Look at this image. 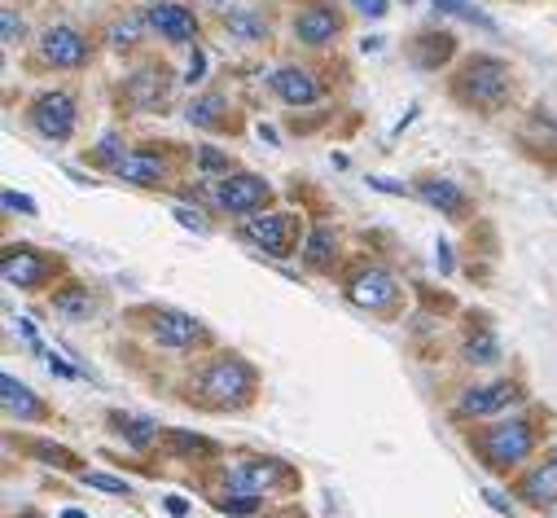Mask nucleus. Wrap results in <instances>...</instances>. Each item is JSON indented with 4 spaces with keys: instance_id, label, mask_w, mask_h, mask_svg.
<instances>
[{
    "instance_id": "f257e3e1",
    "label": "nucleus",
    "mask_w": 557,
    "mask_h": 518,
    "mask_svg": "<svg viewBox=\"0 0 557 518\" xmlns=\"http://www.w3.org/2000/svg\"><path fill=\"white\" fill-rule=\"evenodd\" d=\"M453 92L461 106H474V110H500L513 92V71L500 62V58H487V53H474L457 79H453Z\"/></svg>"
},
{
    "instance_id": "f03ea898",
    "label": "nucleus",
    "mask_w": 557,
    "mask_h": 518,
    "mask_svg": "<svg viewBox=\"0 0 557 518\" xmlns=\"http://www.w3.org/2000/svg\"><path fill=\"white\" fill-rule=\"evenodd\" d=\"M198 396L211 409H237L255 396V369L242 356H215L198 378Z\"/></svg>"
},
{
    "instance_id": "7ed1b4c3",
    "label": "nucleus",
    "mask_w": 557,
    "mask_h": 518,
    "mask_svg": "<svg viewBox=\"0 0 557 518\" xmlns=\"http://www.w3.org/2000/svg\"><path fill=\"white\" fill-rule=\"evenodd\" d=\"M479 457L492 466V470H513L531 457L535 448V431L531 422H500V427H487L479 440H474Z\"/></svg>"
},
{
    "instance_id": "20e7f679",
    "label": "nucleus",
    "mask_w": 557,
    "mask_h": 518,
    "mask_svg": "<svg viewBox=\"0 0 557 518\" xmlns=\"http://www.w3.org/2000/svg\"><path fill=\"white\" fill-rule=\"evenodd\" d=\"M75 97L71 92H62V88H53V92H40L36 101H32V127L40 137H49V141H71V133H75Z\"/></svg>"
},
{
    "instance_id": "39448f33",
    "label": "nucleus",
    "mask_w": 557,
    "mask_h": 518,
    "mask_svg": "<svg viewBox=\"0 0 557 518\" xmlns=\"http://www.w3.org/2000/svg\"><path fill=\"white\" fill-rule=\"evenodd\" d=\"M224 479L233 492H246V496H263L272 488H282L290 474L282 461H268V457H237L224 466Z\"/></svg>"
},
{
    "instance_id": "423d86ee",
    "label": "nucleus",
    "mask_w": 557,
    "mask_h": 518,
    "mask_svg": "<svg viewBox=\"0 0 557 518\" xmlns=\"http://www.w3.org/2000/svg\"><path fill=\"white\" fill-rule=\"evenodd\" d=\"M295 229H299V220L286 215V211H259L255 220H246L242 233H246V242L259 246L263 255L282 259V255H290V246H295Z\"/></svg>"
},
{
    "instance_id": "0eeeda50",
    "label": "nucleus",
    "mask_w": 557,
    "mask_h": 518,
    "mask_svg": "<svg viewBox=\"0 0 557 518\" xmlns=\"http://www.w3.org/2000/svg\"><path fill=\"white\" fill-rule=\"evenodd\" d=\"M53 269H58L53 259L32 250V246H5V255H0V278H5L10 286H18V291L45 286L53 278Z\"/></svg>"
},
{
    "instance_id": "6e6552de",
    "label": "nucleus",
    "mask_w": 557,
    "mask_h": 518,
    "mask_svg": "<svg viewBox=\"0 0 557 518\" xmlns=\"http://www.w3.org/2000/svg\"><path fill=\"white\" fill-rule=\"evenodd\" d=\"M268 181L263 176H250V172H228L220 185H215V202L233 215H255L263 202H268Z\"/></svg>"
},
{
    "instance_id": "1a4fd4ad",
    "label": "nucleus",
    "mask_w": 557,
    "mask_h": 518,
    "mask_svg": "<svg viewBox=\"0 0 557 518\" xmlns=\"http://www.w3.org/2000/svg\"><path fill=\"white\" fill-rule=\"evenodd\" d=\"M347 299L356 308H369V312H391L395 299H399V282L386 273V269H360L351 282H347Z\"/></svg>"
},
{
    "instance_id": "9d476101",
    "label": "nucleus",
    "mask_w": 557,
    "mask_h": 518,
    "mask_svg": "<svg viewBox=\"0 0 557 518\" xmlns=\"http://www.w3.org/2000/svg\"><path fill=\"white\" fill-rule=\"evenodd\" d=\"M40 58H45L49 66L75 71V66L88 62V36L75 32V27H66V23H58V27H49V32L40 36Z\"/></svg>"
},
{
    "instance_id": "9b49d317",
    "label": "nucleus",
    "mask_w": 557,
    "mask_h": 518,
    "mask_svg": "<svg viewBox=\"0 0 557 518\" xmlns=\"http://www.w3.org/2000/svg\"><path fill=\"white\" fill-rule=\"evenodd\" d=\"M338 32H343V18H338L334 5H325V0H312V5H304L299 18H295V36H299V45H308V49L334 45Z\"/></svg>"
},
{
    "instance_id": "f8f14e48",
    "label": "nucleus",
    "mask_w": 557,
    "mask_h": 518,
    "mask_svg": "<svg viewBox=\"0 0 557 518\" xmlns=\"http://www.w3.org/2000/svg\"><path fill=\"white\" fill-rule=\"evenodd\" d=\"M146 23H150L163 40H172V45L198 40V18H194V10H189V5H176V0H154L150 14H146Z\"/></svg>"
},
{
    "instance_id": "ddd939ff",
    "label": "nucleus",
    "mask_w": 557,
    "mask_h": 518,
    "mask_svg": "<svg viewBox=\"0 0 557 518\" xmlns=\"http://www.w3.org/2000/svg\"><path fill=\"white\" fill-rule=\"evenodd\" d=\"M150 330H154V338H159L163 347H176V351L202 343V321L189 317V312H176V308H159Z\"/></svg>"
},
{
    "instance_id": "4468645a",
    "label": "nucleus",
    "mask_w": 557,
    "mask_h": 518,
    "mask_svg": "<svg viewBox=\"0 0 557 518\" xmlns=\"http://www.w3.org/2000/svg\"><path fill=\"white\" fill-rule=\"evenodd\" d=\"M110 172H114L123 185L154 189V185L168 176V159H163V155H150V150H132V155H123L119 163H110Z\"/></svg>"
},
{
    "instance_id": "2eb2a0df",
    "label": "nucleus",
    "mask_w": 557,
    "mask_h": 518,
    "mask_svg": "<svg viewBox=\"0 0 557 518\" xmlns=\"http://www.w3.org/2000/svg\"><path fill=\"white\" fill-rule=\"evenodd\" d=\"M513 400H522V392L513 382H487V386H474V392H466L461 396V414L466 418H487V414H496V409H509Z\"/></svg>"
},
{
    "instance_id": "dca6fc26",
    "label": "nucleus",
    "mask_w": 557,
    "mask_h": 518,
    "mask_svg": "<svg viewBox=\"0 0 557 518\" xmlns=\"http://www.w3.org/2000/svg\"><path fill=\"white\" fill-rule=\"evenodd\" d=\"M268 84H272V92L282 97L286 106H312V101H321V84H317V75L304 71V66H282Z\"/></svg>"
},
{
    "instance_id": "f3484780",
    "label": "nucleus",
    "mask_w": 557,
    "mask_h": 518,
    "mask_svg": "<svg viewBox=\"0 0 557 518\" xmlns=\"http://www.w3.org/2000/svg\"><path fill=\"white\" fill-rule=\"evenodd\" d=\"M168 88H172V75L154 62V66L136 71V75L127 79V101H132L136 110H159V106L168 101Z\"/></svg>"
},
{
    "instance_id": "a211bd4d",
    "label": "nucleus",
    "mask_w": 557,
    "mask_h": 518,
    "mask_svg": "<svg viewBox=\"0 0 557 518\" xmlns=\"http://www.w3.org/2000/svg\"><path fill=\"white\" fill-rule=\"evenodd\" d=\"M453 53H457V36L453 32H422V36L408 45L412 66H422V71H440Z\"/></svg>"
},
{
    "instance_id": "6ab92c4d",
    "label": "nucleus",
    "mask_w": 557,
    "mask_h": 518,
    "mask_svg": "<svg viewBox=\"0 0 557 518\" xmlns=\"http://www.w3.org/2000/svg\"><path fill=\"white\" fill-rule=\"evenodd\" d=\"M417 198L422 202H431V207H440L444 215H466L470 211V198H466V189L461 185H453V181H440V176H426V181H417Z\"/></svg>"
},
{
    "instance_id": "aec40b11",
    "label": "nucleus",
    "mask_w": 557,
    "mask_h": 518,
    "mask_svg": "<svg viewBox=\"0 0 557 518\" xmlns=\"http://www.w3.org/2000/svg\"><path fill=\"white\" fill-rule=\"evenodd\" d=\"M518 496L531 501V505H557V457H544L540 466H531Z\"/></svg>"
},
{
    "instance_id": "412c9836",
    "label": "nucleus",
    "mask_w": 557,
    "mask_h": 518,
    "mask_svg": "<svg viewBox=\"0 0 557 518\" xmlns=\"http://www.w3.org/2000/svg\"><path fill=\"white\" fill-rule=\"evenodd\" d=\"M0 392H5V414L10 418H18V422H40L49 409L32 396V386H23L14 373H5V378H0Z\"/></svg>"
},
{
    "instance_id": "4be33fe9",
    "label": "nucleus",
    "mask_w": 557,
    "mask_h": 518,
    "mask_svg": "<svg viewBox=\"0 0 557 518\" xmlns=\"http://www.w3.org/2000/svg\"><path fill=\"white\" fill-rule=\"evenodd\" d=\"M224 32L233 40H242V45H255V40L268 36V18L259 10H250V5H228L224 10Z\"/></svg>"
},
{
    "instance_id": "5701e85b",
    "label": "nucleus",
    "mask_w": 557,
    "mask_h": 518,
    "mask_svg": "<svg viewBox=\"0 0 557 518\" xmlns=\"http://www.w3.org/2000/svg\"><path fill=\"white\" fill-rule=\"evenodd\" d=\"M334 250H338V237H334V229H312V237H308V246H304V264L308 269H317V273H330L334 269Z\"/></svg>"
},
{
    "instance_id": "b1692460",
    "label": "nucleus",
    "mask_w": 557,
    "mask_h": 518,
    "mask_svg": "<svg viewBox=\"0 0 557 518\" xmlns=\"http://www.w3.org/2000/svg\"><path fill=\"white\" fill-rule=\"evenodd\" d=\"M53 312L66 317V321H88L97 312V299L88 295V286H66L53 295Z\"/></svg>"
},
{
    "instance_id": "393cba45",
    "label": "nucleus",
    "mask_w": 557,
    "mask_h": 518,
    "mask_svg": "<svg viewBox=\"0 0 557 518\" xmlns=\"http://www.w3.org/2000/svg\"><path fill=\"white\" fill-rule=\"evenodd\" d=\"M224 110H228V101H224L220 92H211V97H202V101H194V106L185 110V119H189V123H198V127H215Z\"/></svg>"
},
{
    "instance_id": "a878e982",
    "label": "nucleus",
    "mask_w": 557,
    "mask_h": 518,
    "mask_svg": "<svg viewBox=\"0 0 557 518\" xmlns=\"http://www.w3.org/2000/svg\"><path fill=\"white\" fill-rule=\"evenodd\" d=\"M435 10H440V14H457V18H466V23L483 27V32H496V23H492L479 5H470V0H435Z\"/></svg>"
},
{
    "instance_id": "bb28decb",
    "label": "nucleus",
    "mask_w": 557,
    "mask_h": 518,
    "mask_svg": "<svg viewBox=\"0 0 557 518\" xmlns=\"http://www.w3.org/2000/svg\"><path fill=\"white\" fill-rule=\"evenodd\" d=\"M466 360H470V365H496V360H500V343L483 330V334H474V338L466 343Z\"/></svg>"
},
{
    "instance_id": "cd10ccee",
    "label": "nucleus",
    "mask_w": 557,
    "mask_h": 518,
    "mask_svg": "<svg viewBox=\"0 0 557 518\" xmlns=\"http://www.w3.org/2000/svg\"><path fill=\"white\" fill-rule=\"evenodd\" d=\"M114 427H119V435H127V444H136V448H146V444L154 440V427H150V422H136V418L114 414Z\"/></svg>"
},
{
    "instance_id": "c85d7f7f",
    "label": "nucleus",
    "mask_w": 557,
    "mask_h": 518,
    "mask_svg": "<svg viewBox=\"0 0 557 518\" xmlns=\"http://www.w3.org/2000/svg\"><path fill=\"white\" fill-rule=\"evenodd\" d=\"M79 483H84V488H97V492H110V496H132V483H123V479H114V474L84 470V474H79Z\"/></svg>"
},
{
    "instance_id": "c756f323",
    "label": "nucleus",
    "mask_w": 557,
    "mask_h": 518,
    "mask_svg": "<svg viewBox=\"0 0 557 518\" xmlns=\"http://www.w3.org/2000/svg\"><path fill=\"white\" fill-rule=\"evenodd\" d=\"M172 448H176V453H198V457H211V453H215L211 440H202V435H185V431H172Z\"/></svg>"
},
{
    "instance_id": "7c9ffc66",
    "label": "nucleus",
    "mask_w": 557,
    "mask_h": 518,
    "mask_svg": "<svg viewBox=\"0 0 557 518\" xmlns=\"http://www.w3.org/2000/svg\"><path fill=\"white\" fill-rule=\"evenodd\" d=\"M23 32H27V27H23V18H18V10H14V5L0 10V36H5V45H10V49L23 40Z\"/></svg>"
},
{
    "instance_id": "2f4dec72",
    "label": "nucleus",
    "mask_w": 557,
    "mask_h": 518,
    "mask_svg": "<svg viewBox=\"0 0 557 518\" xmlns=\"http://www.w3.org/2000/svg\"><path fill=\"white\" fill-rule=\"evenodd\" d=\"M136 40H141V23H136V18L110 27V45H114V49H132Z\"/></svg>"
},
{
    "instance_id": "473e14b6",
    "label": "nucleus",
    "mask_w": 557,
    "mask_h": 518,
    "mask_svg": "<svg viewBox=\"0 0 557 518\" xmlns=\"http://www.w3.org/2000/svg\"><path fill=\"white\" fill-rule=\"evenodd\" d=\"M259 505V496H246V492H237V496H224V501H215V509L220 514H250Z\"/></svg>"
},
{
    "instance_id": "72a5a7b5",
    "label": "nucleus",
    "mask_w": 557,
    "mask_h": 518,
    "mask_svg": "<svg viewBox=\"0 0 557 518\" xmlns=\"http://www.w3.org/2000/svg\"><path fill=\"white\" fill-rule=\"evenodd\" d=\"M36 457H40V461H62V470L79 466V461H75V457L66 453V448H58V444H36Z\"/></svg>"
},
{
    "instance_id": "f704fd0d",
    "label": "nucleus",
    "mask_w": 557,
    "mask_h": 518,
    "mask_svg": "<svg viewBox=\"0 0 557 518\" xmlns=\"http://www.w3.org/2000/svg\"><path fill=\"white\" fill-rule=\"evenodd\" d=\"M198 163H202L207 172H220V168L228 172V159H224V155H220L215 146H202V150H198Z\"/></svg>"
},
{
    "instance_id": "c9c22d12",
    "label": "nucleus",
    "mask_w": 557,
    "mask_h": 518,
    "mask_svg": "<svg viewBox=\"0 0 557 518\" xmlns=\"http://www.w3.org/2000/svg\"><path fill=\"white\" fill-rule=\"evenodd\" d=\"M351 5H356L364 18H386V14H391L386 0H351Z\"/></svg>"
},
{
    "instance_id": "e433bc0d",
    "label": "nucleus",
    "mask_w": 557,
    "mask_h": 518,
    "mask_svg": "<svg viewBox=\"0 0 557 518\" xmlns=\"http://www.w3.org/2000/svg\"><path fill=\"white\" fill-rule=\"evenodd\" d=\"M97 159H101V163H119V159H123V155H119V137H114V133H110V137H101Z\"/></svg>"
},
{
    "instance_id": "4c0bfd02",
    "label": "nucleus",
    "mask_w": 557,
    "mask_h": 518,
    "mask_svg": "<svg viewBox=\"0 0 557 518\" xmlns=\"http://www.w3.org/2000/svg\"><path fill=\"white\" fill-rule=\"evenodd\" d=\"M5 211H23V215H36V202H32V198H23V194H14V189H5Z\"/></svg>"
},
{
    "instance_id": "58836bf2",
    "label": "nucleus",
    "mask_w": 557,
    "mask_h": 518,
    "mask_svg": "<svg viewBox=\"0 0 557 518\" xmlns=\"http://www.w3.org/2000/svg\"><path fill=\"white\" fill-rule=\"evenodd\" d=\"M369 189H377V194H408L404 181H386V176H369Z\"/></svg>"
},
{
    "instance_id": "ea45409f",
    "label": "nucleus",
    "mask_w": 557,
    "mask_h": 518,
    "mask_svg": "<svg viewBox=\"0 0 557 518\" xmlns=\"http://www.w3.org/2000/svg\"><path fill=\"white\" fill-rule=\"evenodd\" d=\"M202 71H207V58H202V49H194V53H189V71H185V79H189V84H198V79H202Z\"/></svg>"
},
{
    "instance_id": "a19ab883",
    "label": "nucleus",
    "mask_w": 557,
    "mask_h": 518,
    "mask_svg": "<svg viewBox=\"0 0 557 518\" xmlns=\"http://www.w3.org/2000/svg\"><path fill=\"white\" fill-rule=\"evenodd\" d=\"M176 220H181L185 229H198V233L207 229V220H202V211H189V207H176Z\"/></svg>"
},
{
    "instance_id": "79ce46f5",
    "label": "nucleus",
    "mask_w": 557,
    "mask_h": 518,
    "mask_svg": "<svg viewBox=\"0 0 557 518\" xmlns=\"http://www.w3.org/2000/svg\"><path fill=\"white\" fill-rule=\"evenodd\" d=\"M163 505H168V509H172L176 518H185V514H189V501H185V496H168Z\"/></svg>"
},
{
    "instance_id": "37998d69",
    "label": "nucleus",
    "mask_w": 557,
    "mask_h": 518,
    "mask_svg": "<svg viewBox=\"0 0 557 518\" xmlns=\"http://www.w3.org/2000/svg\"><path fill=\"white\" fill-rule=\"evenodd\" d=\"M483 496H487V501H492V509H496V514H509V501H505V496H500V492H483Z\"/></svg>"
},
{
    "instance_id": "c03bdc74",
    "label": "nucleus",
    "mask_w": 557,
    "mask_h": 518,
    "mask_svg": "<svg viewBox=\"0 0 557 518\" xmlns=\"http://www.w3.org/2000/svg\"><path fill=\"white\" fill-rule=\"evenodd\" d=\"M382 45H386V40H382V36H369V40H364V45H360V49H364V53H377V49H382Z\"/></svg>"
},
{
    "instance_id": "a18cd8bd",
    "label": "nucleus",
    "mask_w": 557,
    "mask_h": 518,
    "mask_svg": "<svg viewBox=\"0 0 557 518\" xmlns=\"http://www.w3.org/2000/svg\"><path fill=\"white\" fill-rule=\"evenodd\" d=\"M62 518H88V514H84V509H66Z\"/></svg>"
},
{
    "instance_id": "49530a36",
    "label": "nucleus",
    "mask_w": 557,
    "mask_h": 518,
    "mask_svg": "<svg viewBox=\"0 0 557 518\" xmlns=\"http://www.w3.org/2000/svg\"><path fill=\"white\" fill-rule=\"evenodd\" d=\"M18 518H45V514H36V509H27V514H18Z\"/></svg>"
},
{
    "instance_id": "de8ad7c7",
    "label": "nucleus",
    "mask_w": 557,
    "mask_h": 518,
    "mask_svg": "<svg viewBox=\"0 0 557 518\" xmlns=\"http://www.w3.org/2000/svg\"><path fill=\"white\" fill-rule=\"evenodd\" d=\"M150 5H154V0H150Z\"/></svg>"
}]
</instances>
